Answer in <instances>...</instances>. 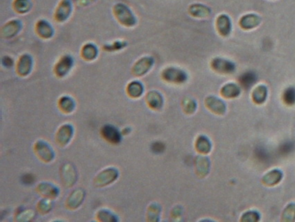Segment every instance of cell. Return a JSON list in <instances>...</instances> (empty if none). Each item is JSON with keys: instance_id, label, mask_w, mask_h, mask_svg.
Returning a JSON list of instances; mask_svg holds the SVG:
<instances>
[{"instance_id": "8992f818", "label": "cell", "mask_w": 295, "mask_h": 222, "mask_svg": "<svg viewBox=\"0 0 295 222\" xmlns=\"http://www.w3.org/2000/svg\"><path fill=\"white\" fill-rule=\"evenodd\" d=\"M22 27V22L19 19H11L2 26L0 34L3 38L10 39L17 36L21 32Z\"/></svg>"}, {"instance_id": "7402d4cb", "label": "cell", "mask_w": 295, "mask_h": 222, "mask_svg": "<svg viewBox=\"0 0 295 222\" xmlns=\"http://www.w3.org/2000/svg\"><path fill=\"white\" fill-rule=\"evenodd\" d=\"M241 87L235 83H229L222 86L220 94L224 98L232 99L237 98L241 95Z\"/></svg>"}, {"instance_id": "6da1fadb", "label": "cell", "mask_w": 295, "mask_h": 222, "mask_svg": "<svg viewBox=\"0 0 295 222\" xmlns=\"http://www.w3.org/2000/svg\"><path fill=\"white\" fill-rule=\"evenodd\" d=\"M113 17L120 26L126 28H134L138 25V18L132 11L131 8L123 2H118L113 4L112 8Z\"/></svg>"}, {"instance_id": "603a6c76", "label": "cell", "mask_w": 295, "mask_h": 222, "mask_svg": "<svg viewBox=\"0 0 295 222\" xmlns=\"http://www.w3.org/2000/svg\"><path fill=\"white\" fill-rule=\"evenodd\" d=\"M146 102L152 109H161V107L163 106L164 100L162 95L158 92V91H150L149 93L146 95Z\"/></svg>"}, {"instance_id": "60d3db41", "label": "cell", "mask_w": 295, "mask_h": 222, "mask_svg": "<svg viewBox=\"0 0 295 222\" xmlns=\"http://www.w3.org/2000/svg\"><path fill=\"white\" fill-rule=\"evenodd\" d=\"M2 64L5 67V68H11L12 66L14 65V61L11 57L9 56H4L2 58Z\"/></svg>"}, {"instance_id": "83f0119b", "label": "cell", "mask_w": 295, "mask_h": 222, "mask_svg": "<svg viewBox=\"0 0 295 222\" xmlns=\"http://www.w3.org/2000/svg\"><path fill=\"white\" fill-rule=\"evenodd\" d=\"M37 190L39 193H42L47 198H56L58 196L59 190L56 187L52 186L51 184L43 182L37 186Z\"/></svg>"}, {"instance_id": "9a60e30c", "label": "cell", "mask_w": 295, "mask_h": 222, "mask_svg": "<svg viewBox=\"0 0 295 222\" xmlns=\"http://www.w3.org/2000/svg\"><path fill=\"white\" fill-rule=\"evenodd\" d=\"M35 151H36L37 157L45 162H50L54 159V157H55L54 152L50 145H48L46 142H43V141L37 142L35 145Z\"/></svg>"}, {"instance_id": "f546056e", "label": "cell", "mask_w": 295, "mask_h": 222, "mask_svg": "<svg viewBox=\"0 0 295 222\" xmlns=\"http://www.w3.org/2000/svg\"><path fill=\"white\" fill-rule=\"evenodd\" d=\"M58 105L62 112L67 114L71 113L76 107L73 99L70 96H62V98L59 100Z\"/></svg>"}, {"instance_id": "4fadbf2b", "label": "cell", "mask_w": 295, "mask_h": 222, "mask_svg": "<svg viewBox=\"0 0 295 222\" xmlns=\"http://www.w3.org/2000/svg\"><path fill=\"white\" fill-rule=\"evenodd\" d=\"M205 106L212 111V113L223 116L226 113V103L222 101V99L218 98L214 95H210L205 99Z\"/></svg>"}, {"instance_id": "484cf974", "label": "cell", "mask_w": 295, "mask_h": 222, "mask_svg": "<svg viewBox=\"0 0 295 222\" xmlns=\"http://www.w3.org/2000/svg\"><path fill=\"white\" fill-rule=\"evenodd\" d=\"M195 148L198 153L201 155H207L212 151V144L210 139L205 135H199L197 137Z\"/></svg>"}, {"instance_id": "4316f807", "label": "cell", "mask_w": 295, "mask_h": 222, "mask_svg": "<svg viewBox=\"0 0 295 222\" xmlns=\"http://www.w3.org/2000/svg\"><path fill=\"white\" fill-rule=\"evenodd\" d=\"M84 195H85V193H84L83 190H75L67 200L68 208H70V209H76L78 208L83 201Z\"/></svg>"}, {"instance_id": "44dd1931", "label": "cell", "mask_w": 295, "mask_h": 222, "mask_svg": "<svg viewBox=\"0 0 295 222\" xmlns=\"http://www.w3.org/2000/svg\"><path fill=\"white\" fill-rule=\"evenodd\" d=\"M98 55V47L93 43H87V44H84L80 50L81 58L88 62L95 60L97 59Z\"/></svg>"}, {"instance_id": "f1b7e54d", "label": "cell", "mask_w": 295, "mask_h": 222, "mask_svg": "<svg viewBox=\"0 0 295 222\" xmlns=\"http://www.w3.org/2000/svg\"><path fill=\"white\" fill-rule=\"evenodd\" d=\"M127 92H128V95L133 98H138L142 95L143 92H144V87L141 83L134 81V82H132L128 84Z\"/></svg>"}, {"instance_id": "8d00e7d4", "label": "cell", "mask_w": 295, "mask_h": 222, "mask_svg": "<svg viewBox=\"0 0 295 222\" xmlns=\"http://www.w3.org/2000/svg\"><path fill=\"white\" fill-rule=\"evenodd\" d=\"M241 84L244 88L251 87L256 81V76L255 73L247 72L243 74L241 77Z\"/></svg>"}, {"instance_id": "8fae6325", "label": "cell", "mask_w": 295, "mask_h": 222, "mask_svg": "<svg viewBox=\"0 0 295 222\" xmlns=\"http://www.w3.org/2000/svg\"><path fill=\"white\" fill-rule=\"evenodd\" d=\"M74 59L70 55H63L55 63V74L59 77H65L72 69Z\"/></svg>"}, {"instance_id": "ffe728a7", "label": "cell", "mask_w": 295, "mask_h": 222, "mask_svg": "<svg viewBox=\"0 0 295 222\" xmlns=\"http://www.w3.org/2000/svg\"><path fill=\"white\" fill-rule=\"evenodd\" d=\"M62 180L66 187L73 186L77 180V171L71 164H66L62 168Z\"/></svg>"}, {"instance_id": "d4e9b609", "label": "cell", "mask_w": 295, "mask_h": 222, "mask_svg": "<svg viewBox=\"0 0 295 222\" xmlns=\"http://www.w3.org/2000/svg\"><path fill=\"white\" fill-rule=\"evenodd\" d=\"M268 97V88L264 84H260L252 91V100L255 104H263Z\"/></svg>"}, {"instance_id": "f35d334b", "label": "cell", "mask_w": 295, "mask_h": 222, "mask_svg": "<svg viewBox=\"0 0 295 222\" xmlns=\"http://www.w3.org/2000/svg\"><path fill=\"white\" fill-rule=\"evenodd\" d=\"M98 220L101 222H115L118 219L107 210H101L98 213Z\"/></svg>"}, {"instance_id": "ba28073f", "label": "cell", "mask_w": 295, "mask_h": 222, "mask_svg": "<svg viewBox=\"0 0 295 222\" xmlns=\"http://www.w3.org/2000/svg\"><path fill=\"white\" fill-rule=\"evenodd\" d=\"M263 19L260 15L256 13H247L242 15L239 19L238 25L240 28L243 31H252L256 29L261 24Z\"/></svg>"}, {"instance_id": "9c48e42d", "label": "cell", "mask_w": 295, "mask_h": 222, "mask_svg": "<svg viewBox=\"0 0 295 222\" xmlns=\"http://www.w3.org/2000/svg\"><path fill=\"white\" fill-rule=\"evenodd\" d=\"M154 64V59L150 56H145L141 59H138L133 66L132 72L136 77H142L152 69Z\"/></svg>"}, {"instance_id": "52a82bcc", "label": "cell", "mask_w": 295, "mask_h": 222, "mask_svg": "<svg viewBox=\"0 0 295 222\" xmlns=\"http://www.w3.org/2000/svg\"><path fill=\"white\" fill-rule=\"evenodd\" d=\"M119 176V172L117 171L115 168H106L102 170L99 175L95 177V185L96 187L107 186L111 183H113Z\"/></svg>"}, {"instance_id": "277c9868", "label": "cell", "mask_w": 295, "mask_h": 222, "mask_svg": "<svg viewBox=\"0 0 295 222\" xmlns=\"http://www.w3.org/2000/svg\"><path fill=\"white\" fill-rule=\"evenodd\" d=\"M232 21L229 15L220 14L215 18V29L220 36L227 37L232 32Z\"/></svg>"}, {"instance_id": "7a4b0ae2", "label": "cell", "mask_w": 295, "mask_h": 222, "mask_svg": "<svg viewBox=\"0 0 295 222\" xmlns=\"http://www.w3.org/2000/svg\"><path fill=\"white\" fill-rule=\"evenodd\" d=\"M73 11L72 0H60L55 6L54 19L59 24L67 22L73 13Z\"/></svg>"}, {"instance_id": "ac0fdd59", "label": "cell", "mask_w": 295, "mask_h": 222, "mask_svg": "<svg viewBox=\"0 0 295 222\" xmlns=\"http://www.w3.org/2000/svg\"><path fill=\"white\" fill-rule=\"evenodd\" d=\"M74 128L70 124H64L59 128L56 134V141L59 145L64 147L67 145L73 136Z\"/></svg>"}, {"instance_id": "30bf717a", "label": "cell", "mask_w": 295, "mask_h": 222, "mask_svg": "<svg viewBox=\"0 0 295 222\" xmlns=\"http://www.w3.org/2000/svg\"><path fill=\"white\" fill-rule=\"evenodd\" d=\"M35 32L42 39L48 40L55 35V30L51 23L46 19H39L35 25Z\"/></svg>"}, {"instance_id": "e575fe53", "label": "cell", "mask_w": 295, "mask_h": 222, "mask_svg": "<svg viewBox=\"0 0 295 222\" xmlns=\"http://www.w3.org/2000/svg\"><path fill=\"white\" fill-rule=\"evenodd\" d=\"M160 215H161V207L156 203L150 205L148 211H147L148 221L157 222L160 218Z\"/></svg>"}, {"instance_id": "4dcf8cb0", "label": "cell", "mask_w": 295, "mask_h": 222, "mask_svg": "<svg viewBox=\"0 0 295 222\" xmlns=\"http://www.w3.org/2000/svg\"><path fill=\"white\" fill-rule=\"evenodd\" d=\"M128 46V42L126 40H115L111 43H107L103 45V50L109 52L120 51Z\"/></svg>"}, {"instance_id": "7bdbcfd3", "label": "cell", "mask_w": 295, "mask_h": 222, "mask_svg": "<svg viewBox=\"0 0 295 222\" xmlns=\"http://www.w3.org/2000/svg\"><path fill=\"white\" fill-rule=\"evenodd\" d=\"M34 181H35V178H34V176H33L32 175H30V174H26V175H23L22 182L23 183L26 184V185H30V184H32Z\"/></svg>"}, {"instance_id": "1f68e13d", "label": "cell", "mask_w": 295, "mask_h": 222, "mask_svg": "<svg viewBox=\"0 0 295 222\" xmlns=\"http://www.w3.org/2000/svg\"><path fill=\"white\" fill-rule=\"evenodd\" d=\"M281 221L284 222H295V203H289L282 212Z\"/></svg>"}, {"instance_id": "5bb4252c", "label": "cell", "mask_w": 295, "mask_h": 222, "mask_svg": "<svg viewBox=\"0 0 295 222\" xmlns=\"http://www.w3.org/2000/svg\"><path fill=\"white\" fill-rule=\"evenodd\" d=\"M33 67L32 57L28 53L23 54L17 63V72L21 77L29 75Z\"/></svg>"}, {"instance_id": "836d02e7", "label": "cell", "mask_w": 295, "mask_h": 222, "mask_svg": "<svg viewBox=\"0 0 295 222\" xmlns=\"http://www.w3.org/2000/svg\"><path fill=\"white\" fill-rule=\"evenodd\" d=\"M283 102L288 106L295 104V88L289 87L285 90L282 95Z\"/></svg>"}, {"instance_id": "e0dca14e", "label": "cell", "mask_w": 295, "mask_h": 222, "mask_svg": "<svg viewBox=\"0 0 295 222\" xmlns=\"http://www.w3.org/2000/svg\"><path fill=\"white\" fill-rule=\"evenodd\" d=\"M283 179V172L280 169H272L263 175L262 182L267 187H273L278 185Z\"/></svg>"}, {"instance_id": "3957f363", "label": "cell", "mask_w": 295, "mask_h": 222, "mask_svg": "<svg viewBox=\"0 0 295 222\" xmlns=\"http://www.w3.org/2000/svg\"><path fill=\"white\" fill-rule=\"evenodd\" d=\"M162 78L171 84H181L186 83L188 76L185 70L176 67H167L162 72Z\"/></svg>"}, {"instance_id": "7c38bea8", "label": "cell", "mask_w": 295, "mask_h": 222, "mask_svg": "<svg viewBox=\"0 0 295 222\" xmlns=\"http://www.w3.org/2000/svg\"><path fill=\"white\" fill-rule=\"evenodd\" d=\"M188 13L190 17L197 19H206L212 14L211 8L206 4L202 3H193L189 4L188 7Z\"/></svg>"}, {"instance_id": "2e32d148", "label": "cell", "mask_w": 295, "mask_h": 222, "mask_svg": "<svg viewBox=\"0 0 295 222\" xmlns=\"http://www.w3.org/2000/svg\"><path fill=\"white\" fill-rule=\"evenodd\" d=\"M102 135L107 142H110L112 144L120 143L121 141V134L117 129L116 127L112 125H105L102 128Z\"/></svg>"}, {"instance_id": "ab89813d", "label": "cell", "mask_w": 295, "mask_h": 222, "mask_svg": "<svg viewBox=\"0 0 295 222\" xmlns=\"http://www.w3.org/2000/svg\"><path fill=\"white\" fill-rule=\"evenodd\" d=\"M151 149L155 154H161L164 150V144L163 142H155L152 144Z\"/></svg>"}, {"instance_id": "cb8c5ba5", "label": "cell", "mask_w": 295, "mask_h": 222, "mask_svg": "<svg viewBox=\"0 0 295 222\" xmlns=\"http://www.w3.org/2000/svg\"><path fill=\"white\" fill-rule=\"evenodd\" d=\"M33 3L31 0H13L12 8L16 13L26 15L31 11Z\"/></svg>"}, {"instance_id": "d6a6232c", "label": "cell", "mask_w": 295, "mask_h": 222, "mask_svg": "<svg viewBox=\"0 0 295 222\" xmlns=\"http://www.w3.org/2000/svg\"><path fill=\"white\" fill-rule=\"evenodd\" d=\"M182 106L184 111L186 114H189V115L195 113L196 110H197V102H196L195 100H193L192 98H189V97H187V98H185L183 100Z\"/></svg>"}, {"instance_id": "5b68a950", "label": "cell", "mask_w": 295, "mask_h": 222, "mask_svg": "<svg viewBox=\"0 0 295 222\" xmlns=\"http://www.w3.org/2000/svg\"><path fill=\"white\" fill-rule=\"evenodd\" d=\"M211 65L215 72L223 74V75H230L236 71L235 63L228 59H222V58H215L212 59Z\"/></svg>"}, {"instance_id": "b9f144b4", "label": "cell", "mask_w": 295, "mask_h": 222, "mask_svg": "<svg viewBox=\"0 0 295 222\" xmlns=\"http://www.w3.org/2000/svg\"><path fill=\"white\" fill-rule=\"evenodd\" d=\"M97 0H77V5L79 7H88L89 5L95 4Z\"/></svg>"}, {"instance_id": "74e56055", "label": "cell", "mask_w": 295, "mask_h": 222, "mask_svg": "<svg viewBox=\"0 0 295 222\" xmlns=\"http://www.w3.org/2000/svg\"><path fill=\"white\" fill-rule=\"evenodd\" d=\"M51 208H52V201L49 198L41 200L39 203L37 204V209L41 214H47L51 211Z\"/></svg>"}, {"instance_id": "d6986e66", "label": "cell", "mask_w": 295, "mask_h": 222, "mask_svg": "<svg viewBox=\"0 0 295 222\" xmlns=\"http://www.w3.org/2000/svg\"><path fill=\"white\" fill-rule=\"evenodd\" d=\"M195 168L198 177L204 178L205 176H207L211 168V161L209 160V158L202 156L196 157Z\"/></svg>"}, {"instance_id": "d590c367", "label": "cell", "mask_w": 295, "mask_h": 222, "mask_svg": "<svg viewBox=\"0 0 295 222\" xmlns=\"http://www.w3.org/2000/svg\"><path fill=\"white\" fill-rule=\"evenodd\" d=\"M261 220V215L255 210L245 212L241 217L240 221L242 222H256Z\"/></svg>"}]
</instances>
